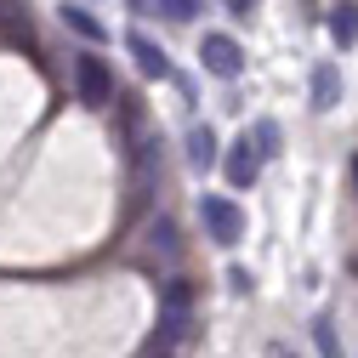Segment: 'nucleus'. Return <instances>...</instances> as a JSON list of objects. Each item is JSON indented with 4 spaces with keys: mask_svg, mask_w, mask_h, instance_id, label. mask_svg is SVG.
<instances>
[{
    "mask_svg": "<svg viewBox=\"0 0 358 358\" xmlns=\"http://www.w3.org/2000/svg\"><path fill=\"white\" fill-rule=\"evenodd\" d=\"M74 92H80V103L85 108H114V74H108V63L97 57V52H80L74 57Z\"/></svg>",
    "mask_w": 358,
    "mask_h": 358,
    "instance_id": "f257e3e1",
    "label": "nucleus"
},
{
    "mask_svg": "<svg viewBox=\"0 0 358 358\" xmlns=\"http://www.w3.org/2000/svg\"><path fill=\"white\" fill-rule=\"evenodd\" d=\"M199 222L216 245H239L245 239V210L228 199V194H199Z\"/></svg>",
    "mask_w": 358,
    "mask_h": 358,
    "instance_id": "f03ea898",
    "label": "nucleus"
},
{
    "mask_svg": "<svg viewBox=\"0 0 358 358\" xmlns=\"http://www.w3.org/2000/svg\"><path fill=\"white\" fill-rule=\"evenodd\" d=\"M199 63H205V74H216V80H239V74H245V52H239L234 34H205V40H199Z\"/></svg>",
    "mask_w": 358,
    "mask_h": 358,
    "instance_id": "7ed1b4c3",
    "label": "nucleus"
},
{
    "mask_svg": "<svg viewBox=\"0 0 358 358\" xmlns=\"http://www.w3.org/2000/svg\"><path fill=\"white\" fill-rule=\"evenodd\" d=\"M188 324H194V313H176V307H159V330L148 336L143 358H171L176 347L188 341Z\"/></svg>",
    "mask_w": 358,
    "mask_h": 358,
    "instance_id": "20e7f679",
    "label": "nucleus"
},
{
    "mask_svg": "<svg viewBox=\"0 0 358 358\" xmlns=\"http://www.w3.org/2000/svg\"><path fill=\"white\" fill-rule=\"evenodd\" d=\"M256 176H262V148L250 143V131H245V137L228 148V182H234V188H250Z\"/></svg>",
    "mask_w": 358,
    "mask_h": 358,
    "instance_id": "39448f33",
    "label": "nucleus"
},
{
    "mask_svg": "<svg viewBox=\"0 0 358 358\" xmlns=\"http://www.w3.org/2000/svg\"><path fill=\"white\" fill-rule=\"evenodd\" d=\"M125 46H131V57H137V69H143L148 80H165V74H171V63H165V52L154 46V40H148L143 29H131V34H125Z\"/></svg>",
    "mask_w": 358,
    "mask_h": 358,
    "instance_id": "423d86ee",
    "label": "nucleus"
},
{
    "mask_svg": "<svg viewBox=\"0 0 358 358\" xmlns=\"http://www.w3.org/2000/svg\"><path fill=\"white\" fill-rule=\"evenodd\" d=\"M336 103H341V74H336L330 63H319V69H313V108L330 114Z\"/></svg>",
    "mask_w": 358,
    "mask_h": 358,
    "instance_id": "0eeeda50",
    "label": "nucleus"
},
{
    "mask_svg": "<svg viewBox=\"0 0 358 358\" xmlns=\"http://www.w3.org/2000/svg\"><path fill=\"white\" fill-rule=\"evenodd\" d=\"M330 40H336V46H358V0L330 6Z\"/></svg>",
    "mask_w": 358,
    "mask_h": 358,
    "instance_id": "6e6552de",
    "label": "nucleus"
},
{
    "mask_svg": "<svg viewBox=\"0 0 358 358\" xmlns=\"http://www.w3.org/2000/svg\"><path fill=\"white\" fill-rule=\"evenodd\" d=\"M188 165H194V171H210V165H216V137H210V125H194V131H188Z\"/></svg>",
    "mask_w": 358,
    "mask_h": 358,
    "instance_id": "1a4fd4ad",
    "label": "nucleus"
},
{
    "mask_svg": "<svg viewBox=\"0 0 358 358\" xmlns=\"http://www.w3.org/2000/svg\"><path fill=\"white\" fill-rule=\"evenodd\" d=\"M63 23H69L80 40H92V46H97V40H108V29H103L92 12H85V6H63Z\"/></svg>",
    "mask_w": 358,
    "mask_h": 358,
    "instance_id": "9d476101",
    "label": "nucleus"
},
{
    "mask_svg": "<svg viewBox=\"0 0 358 358\" xmlns=\"http://www.w3.org/2000/svg\"><path fill=\"white\" fill-rule=\"evenodd\" d=\"M148 245H154L159 256H176V250H182V245H176V222H171V216H154V222H148Z\"/></svg>",
    "mask_w": 358,
    "mask_h": 358,
    "instance_id": "9b49d317",
    "label": "nucleus"
},
{
    "mask_svg": "<svg viewBox=\"0 0 358 358\" xmlns=\"http://www.w3.org/2000/svg\"><path fill=\"white\" fill-rule=\"evenodd\" d=\"M154 12H165L171 23H194V12H199V0H148Z\"/></svg>",
    "mask_w": 358,
    "mask_h": 358,
    "instance_id": "f8f14e48",
    "label": "nucleus"
},
{
    "mask_svg": "<svg viewBox=\"0 0 358 358\" xmlns=\"http://www.w3.org/2000/svg\"><path fill=\"white\" fill-rule=\"evenodd\" d=\"M313 341H319V352H324V358H341V341H336L330 319H313Z\"/></svg>",
    "mask_w": 358,
    "mask_h": 358,
    "instance_id": "ddd939ff",
    "label": "nucleus"
},
{
    "mask_svg": "<svg viewBox=\"0 0 358 358\" xmlns=\"http://www.w3.org/2000/svg\"><path fill=\"white\" fill-rule=\"evenodd\" d=\"M256 148H262V159L279 154V125L273 120H256Z\"/></svg>",
    "mask_w": 358,
    "mask_h": 358,
    "instance_id": "4468645a",
    "label": "nucleus"
},
{
    "mask_svg": "<svg viewBox=\"0 0 358 358\" xmlns=\"http://www.w3.org/2000/svg\"><path fill=\"white\" fill-rule=\"evenodd\" d=\"M222 6H228L234 17H250V12H256V0H222Z\"/></svg>",
    "mask_w": 358,
    "mask_h": 358,
    "instance_id": "2eb2a0df",
    "label": "nucleus"
},
{
    "mask_svg": "<svg viewBox=\"0 0 358 358\" xmlns=\"http://www.w3.org/2000/svg\"><path fill=\"white\" fill-rule=\"evenodd\" d=\"M352 182H358V159H352Z\"/></svg>",
    "mask_w": 358,
    "mask_h": 358,
    "instance_id": "dca6fc26",
    "label": "nucleus"
}]
</instances>
